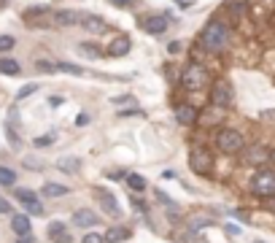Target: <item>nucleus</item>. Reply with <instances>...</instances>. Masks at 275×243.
<instances>
[{"instance_id":"nucleus-39","label":"nucleus","mask_w":275,"mask_h":243,"mask_svg":"<svg viewBox=\"0 0 275 243\" xmlns=\"http://www.w3.org/2000/svg\"><path fill=\"white\" fill-rule=\"evenodd\" d=\"M111 3H113V6H127L130 0H111Z\"/></svg>"},{"instance_id":"nucleus-35","label":"nucleus","mask_w":275,"mask_h":243,"mask_svg":"<svg viewBox=\"0 0 275 243\" xmlns=\"http://www.w3.org/2000/svg\"><path fill=\"white\" fill-rule=\"evenodd\" d=\"M62 103H65V98H60V95H54V98H49V106H52V108H60Z\"/></svg>"},{"instance_id":"nucleus-21","label":"nucleus","mask_w":275,"mask_h":243,"mask_svg":"<svg viewBox=\"0 0 275 243\" xmlns=\"http://www.w3.org/2000/svg\"><path fill=\"white\" fill-rule=\"evenodd\" d=\"M0 184L3 186H14L16 184V173L11 171V167H0Z\"/></svg>"},{"instance_id":"nucleus-23","label":"nucleus","mask_w":275,"mask_h":243,"mask_svg":"<svg viewBox=\"0 0 275 243\" xmlns=\"http://www.w3.org/2000/svg\"><path fill=\"white\" fill-rule=\"evenodd\" d=\"M57 70H62V73H70V76H81V68L79 65H70V62H57Z\"/></svg>"},{"instance_id":"nucleus-28","label":"nucleus","mask_w":275,"mask_h":243,"mask_svg":"<svg viewBox=\"0 0 275 243\" xmlns=\"http://www.w3.org/2000/svg\"><path fill=\"white\" fill-rule=\"evenodd\" d=\"M35 89H38V84H27V87H22V89L16 92V100H24L27 95H33Z\"/></svg>"},{"instance_id":"nucleus-12","label":"nucleus","mask_w":275,"mask_h":243,"mask_svg":"<svg viewBox=\"0 0 275 243\" xmlns=\"http://www.w3.org/2000/svg\"><path fill=\"white\" fill-rule=\"evenodd\" d=\"M97 198H100V205L106 208V213H111V216H121V208H119V203H116V198H113L111 192H100Z\"/></svg>"},{"instance_id":"nucleus-6","label":"nucleus","mask_w":275,"mask_h":243,"mask_svg":"<svg viewBox=\"0 0 275 243\" xmlns=\"http://www.w3.org/2000/svg\"><path fill=\"white\" fill-rule=\"evenodd\" d=\"M211 103H213V106H219V108L232 106V84L227 81V79L213 81V89H211Z\"/></svg>"},{"instance_id":"nucleus-17","label":"nucleus","mask_w":275,"mask_h":243,"mask_svg":"<svg viewBox=\"0 0 275 243\" xmlns=\"http://www.w3.org/2000/svg\"><path fill=\"white\" fill-rule=\"evenodd\" d=\"M41 192L46 195V198H62V195H68V186L49 181V184H43V189H41Z\"/></svg>"},{"instance_id":"nucleus-5","label":"nucleus","mask_w":275,"mask_h":243,"mask_svg":"<svg viewBox=\"0 0 275 243\" xmlns=\"http://www.w3.org/2000/svg\"><path fill=\"white\" fill-rule=\"evenodd\" d=\"M216 146L224 154H238V152H243V135L238 130H221L219 138H216Z\"/></svg>"},{"instance_id":"nucleus-25","label":"nucleus","mask_w":275,"mask_h":243,"mask_svg":"<svg viewBox=\"0 0 275 243\" xmlns=\"http://www.w3.org/2000/svg\"><path fill=\"white\" fill-rule=\"evenodd\" d=\"M35 68L41 70V73H57V62H46V60H38V62H35Z\"/></svg>"},{"instance_id":"nucleus-22","label":"nucleus","mask_w":275,"mask_h":243,"mask_svg":"<svg viewBox=\"0 0 275 243\" xmlns=\"http://www.w3.org/2000/svg\"><path fill=\"white\" fill-rule=\"evenodd\" d=\"M208 224H213V219H211V216H197V219H192V222H189V230H192V232H197V230L208 227Z\"/></svg>"},{"instance_id":"nucleus-40","label":"nucleus","mask_w":275,"mask_h":243,"mask_svg":"<svg viewBox=\"0 0 275 243\" xmlns=\"http://www.w3.org/2000/svg\"><path fill=\"white\" fill-rule=\"evenodd\" d=\"M254 243H264V240H254Z\"/></svg>"},{"instance_id":"nucleus-13","label":"nucleus","mask_w":275,"mask_h":243,"mask_svg":"<svg viewBox=\"0 0 275 243\" xmlns=\"http://www.w3.org/2000/svg\"><path fill=\"white\" fill-rule=\"evenodd\" d=\"M11 230L16 232L19 238L30 235V216H24V213H16V216L11 219Z\"/></svg>"},{"instance_id":"nucleus-32","label":"nucleus","mask_w":275,"mask_h":243,"mask_svg":"<svg viewBox=\"0 0 275 243\" xmlns=\"http://www.w3.org/2000/svg\"><path fill=\"white\" fill-rule=\"evenodd\" d=\"M27 211H30L33 216H43V205L38 203V200H35V203H30V205H27Z\"/></svg>"},{"instance_id":"nucleus-37","label":"nucleus","mask_w":275,"mask_h":243,"mask_svg":"<svg viewBox=\"0 0 275 243\" xmlns=\"http://www.w3.org/2000/svg\"><path fill=\"white\" fill-rule=\"evenodd\" d=\"M87 121H89V116H87V114H79V119H76V125H79V127H84Z\"/></svg>"},{"instance_id":"nucleus-29","label":"nucleus","mask_w":275,"mask_h":243,"mask_svg":"<svg viewBox=\"0 0 275 243\" xmlns=\"http://www.w3.org/2000/svg\"><path fill=\"white\" fill-rule=\"evenodd\" d=\"M135 103H138V100L132 98V95H127V98H113V106H119V108H121V106H135Z\"/></svg>"},{"instance_id":"nucleus-15","label":"nucleus","mask_w":275,"mask_h":243,"mask_svg":"<svg viewBox=\"0 0 275 243\" xmlns=\"http://www.w3.org/2000/svg\"><path fill=\"white\" fill-rule=\"evenodd\" d=\"M143 27H146V33L159 35V33L167 30V19H165V16H148V19L143 22Z\"/></svg>"},{"instance_id":"nucleus-34","label":"nucleus","mask_w":275,"mask_h":243,"mask_svg":"<svg viewBox=\"0 0 275 243\" xmlns=\"http://www.w3.org/2000/svg\"><path fill=\"white\" fill-rule=\"evenodd\" d=\"M33 143L35 146H49V143H54V135H41V138H35Z\"/></svg>"},{"instance_id":"nucleus-11","label":"nucleus","mask_w":275,"mask_h":243,"mask_svg":"<svg viewBox=\"0 0 275 243\" xmlns=\"http://www.w3.org/2000/svg\"><path fill=\"white\" fill-rule=\"evenodd\" d=\"M81 19H84L81 14L68 11V8H65V11H57V16H54V22L60 25V27H73V25H81Z\"/></svg>"},{"instance_id":"nucleus-8","label":"nucleus","mask_w":275,"mask_h":243,"mask_svg":"<svg viewBox=\"0 0 275 243\" xmlns=\"http://www.w3.org/2000/svg\"><path fill=\"white\" fill-rule=\"evenodd\" d=\"M81 25H84V30L87 33H92V35H100V33H106L108 30V25H106V19H100V16H92V14H87L81 19Z\"/></svg>"},{"instance_id":"nucleus-19","label":"nucleus","mask_w":275,"mask_h":243,"mask_svg":"<svg viewBox=\"0 0 275 243\" xmlns=\"http://www.w3.org/2000/svg\"><path fill=\"white\" fill-rule=\"evenodd\" d=\"M127 184H130V189H135V192H143L146 189V179H143V176H138V173H130L127 176Z\"/></svg>"},{"instance_id":"nucleus-27","label":"nucleus","mask_w":275,"mask_h":243,"mask_svg":"<svg viewBox=\"0 0 275 243\" xmlns=\"http://www.w3.org/2000/svg\"><path fill=\"white\" fill-rule=\"evenodd\" d=\"M14 38H11V35H0V52H11L14 49Z\"/></svg>"},{"instance_id":"nucleus-38","label":"nucleus","mask_w":275,"mask_h":243,"mask_svg":"<svg viewBox=\"0 0 275 243\" xmlns=\"http://www.w3.org/2000/svg\"><path fill=\"white\" fill-rule=\"evenodd\" d=\"M227 232H230V235H240V227H235V224H227Z\"/></svg>"},{"instance_id":"nucleus-16","label":"nucleus","mask_w":275,"mask_h":243,"mask_svg":"<svg viewBox=\"0 0 275 243\" xmlns=\"http://www.w3.org/2000/svg\"><path fill=\"white\" fill-rule=\"evenodd\" d=\"M130 235H132L130 227H111L106 232V243H121V240H127Z\"/></svg>"},{"instance_id":"nucleus-1","label":"nucleus","mask_w":275,"mask_h":243,"mask_svg":"<svg viewBox=\"0 0 275 243\" xmlns=\"http://www.w3.org/2000/svg\"><path fill=\"white\" fill-rule=\"evenodd\" d=\"M200 41H203V46H205L208 52H221L224 46L230 43V33H227V27L221 22H211L203 30Z\"/></svg>"},{"instance_id":"nucleus-14","label":"nucleus","mask_w":275,"mask_h":243,"mask_svg":"<svg viewBox=\"0 0 275 243\" xmlns=\"http://www.w3.org/2000/svg\"><path fill=\"white\" fill-rule=\"evenodd\" d=\"M57 167H60L62 173H79V167H81V160L79 157H73V154H65L57 160Z\"/></svg>"},{"instance_id":"nucleus-4","label":"nucleus","mask_w":275,"mask_h":243,"mask_svg":"<svg viewBox=\"0 0 275 243\" xmlns=\"http://www.w3.org/2000/svg\"><path fill=\"white\" fill-rule=\"evenodd\" d=\"M251 192L259 198H272L275 195V173L272 171H259L251 181Z\"/></svg>"},{"instance_id":"nucleus-9","label":"nucleus","mask_w":275,"mask_h":243,"mask_svg":"<svg viewBox=\"0 0 275 243\" xmlns=\"http://www.w3.org/2000/svg\"><path fill=\"white\" fill-rule=\"evenodd\" d=\"M176 119H178V125H194V119H197V108H194V106H189V103H181V106L176 108Z\"/></svg>"},{"instance_id":"nucleus-26","label":"nucleus","mask_w":275,"mask_h":243,"mask_svg":"<svg viewBox=\"0 0 275 243\" xmlns=\"http://www.w3.org/2000/svg\"><path fill=\"white\" fill-rule=\"evenodd\" d=\"M79 54H87V57H94V60L100 57V52L94 49V46H89V43H81V46H79Z\"/></svg>"},{"instance_id":"nucleus-24","label":"nucleus","mask_w":275,"mask_h":243,"mask_svg":"<svg viewBox=\"0 0 275 243\" xmlns=\"http://www.w3.org/2000/svg\"><path fill=\"white\" fill-rule=\"evenodd\" d=\"M16 198L22 200L24 205H30V203H35V200H38V195H35L33 189H16Z\"/></svg>"},{"instance_id":"nucleus-36","label":"nucleus","mask_w":275,"mask_h":243,"mask_svg":"<svg viewBox=\"0 0 275 243\" xmlns=\"http://www.w3.org/2000/svg\"><path fill=\"white\" fill-rule=\"evenodd\" d=\"M8 211H11V205H8V200H3V198H0V213H8Z\"/></svg>"},{"instance_id":"nucleus-33","label":"nucleus","mask_w":275,"mask_h":243,"mask_svg":"<svg viewBox=\"0 0 275 243\" xmlns=\"http://www.w3.org/2000/svg\"><path fill=\"white\" fill-rule=\"evenodd\" d=\"M54 243H73V238L68 235V232H57V235H52Z\"/></svg>"},{"instance_id":"nucleus-10","label":"nucleus","mask_w":275,"mask_h":243,"mask_svg":"<svg viewBox=\"0 0 275 243\" xmlns=\"http://www.w3.org/2000/svg\"><path fill=\"white\" fill-rule=\"evenodd\" d=\"M132 49V41L127 38V35H119V38H113L111 46H108V54L111 57H121V54H127Z\"/></svg>"},{"instance_id":"nucleus-30","label":"nucleus","mask_w":275,"mask_h":243,"mask_svg":"<svg viewBox=\"0 0 275 243\" xmlns=\"http://www.w3.org/2000/svg\"><path fill=\"white\" fill-rule=\"evenodd\" d=\"M157 200H162V203L167 205V208H173V211H178V205H176L173 200H170V198H167V195H165V192H159V189H157Z\"/></svg>"},{"instance_id":"nucleus-31","label":"nucleus","mask_w":275,"mask_h":243,"mask_svg":"<svg viewBox=\"0 0 275 243\" xmlns=\"http://www.w3.org/2000/svg\"><path fill=\"white\" fill-rule=\"evenodd\" d=\"M84 243H106V235H97V232H89V235H84Z\"/></svg>"},{"instance_id":"nucleus-20","label":"nucleus","mask_w":275,"mask_h":243,"mask_svg":"<svg viewBox=\"0 0 275 243\" xmlns=\"http://www.w3.org/2000/svg\"><path fill=\"white\" fill-rule=\"evenodd\" d=\"M267 157H270V154L264 152V149H259V146H257V149H251V152L245 154V162H264Z\"/></svg>"},{"instance_id":"nucleus-7","label":"nucleus","mask_w":275,"mask_h":243,"mask_svg":"<svg viewBox=\"0 0 275 243\" xmlns=\"http://www.w3.org/2000/svg\"><path fill=\"white\" fill-rule=\"evenodd\" d=\"M73 224H76V227H97L100 216H97V213H92V211H87V208H81V211L73 213Z\"/></svg>"},{"instance_id":"nucleus-2","label":"nucleus","mask_w":275,"mask_h":243,"mask_svg":"<svg viewBox=\"0 0 275 243\" xmlns=\"http://www.w3.org/2000/svg\"><path fill=\"white\" fill-rule=\"evenodd\" d=\"M208 81H211V79H208V70L203 68V65H189V68L181 73V87L189 89V92L203 89Z\"/></svg>"},{"instance_id":"nucleus-18","label":"nucleus","mask_w":275,"mask_h":243,"mask_svg":"<svg viewBox=\"0 0 275 243\" xmlns=\"http://www.w3.org/2000/svg\"><path fill=\"white\" fill-rule=\"evenodd\" d=\"M19 70H22V68H19L16 60H11V57H3V60H0V73H6V76H16Z\"/></svg>"},{"instance_id":"nucleus-3","label":"nucleus","mask_w":275,"mask_h":243,"mask_svg":"<svg viewBox=\"0 0 275 243\" xmlns=\"http://www.w3.org/2000/svg\"><path fill=\"white\" fill-rule=\"evenodd\" d=\"M189 165H192L194 173L208 176V173H211V167H213V154L208 152V149H203V146H194L192 154H189Z\"/></svg>"}]
</instances>
